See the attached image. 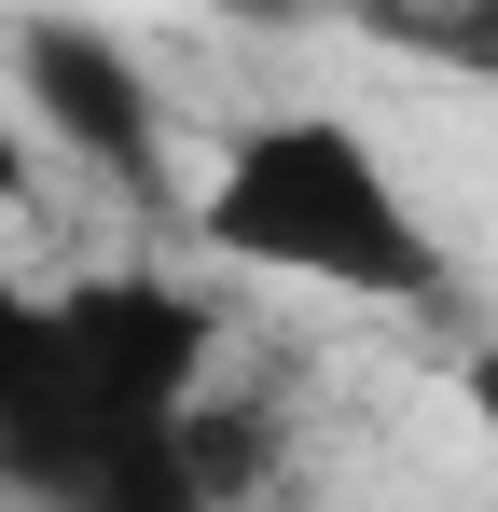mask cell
I'll list each match as a JSON object with an SVG mask.
<instances>
[{
    "label": "cell",
    "instance_id": "cell-2",
    "mask_svg": "<svg viewBox=\"0 0 498 512\" xmlns=\"http://www.w3.org/2000/svg\"><path fill=\"white\" fill-rule=\"evenodd\" d=\"M42 346H56V388L83 416L125 429H180L208 402V360H222V305L194 277H153V263H97L70 291H42Z\"/></svg>",
    "mask_w": 498,
    "mask_h": 512
},
{
    "label": "cell",
    "instance_id": "cell-6",
    "mask_svg": "<svg viewBox=\"0 0 498 512\" xmlns=\"http://www.w3.org/2000/svg\"><path fill=\"white\" fill-rule=\"evenodd\" d=\"M0 194H28V153H14V139H0Z\"/></svg>",
    "mask_w": 498,
    "mask_h": 512
},
{
    "label": "cell",
    "instance_id": "cell-4",
    "mask_svg": "<svg viewBox=\"0 0 498 512\" xmlns=\"http://www.w3.org/2000/svg\"><path fill=\"white\" fill-rule=\"evenodd\" d=\"M42 374H56V346H42V291L0 277V443H14V416L42 402Z\"/></svg>",
    "mask_w": 498,
    "mask_h": 512
},
{
    "label": "cell",
    "instance_id": "cell-1",
    "mask_svg": "<svg viewBox=\"0 0 498 512\" xmlns=\"http://www.w3.org/2000/svg\"><path fill=\"white\" fill-rule=\"evenodd\" d=\"M194 236L249 277H291V291H346V305H443L457 263L429 236L415 180L388 167L374 125H346L319 97L291 111H249L222 139V167L194 180Z\"/></svg>",
    "mask_w": 498,
    "mask_h": 512
},
{
    "label": "cell",
    "instance_id": "cell-3",
    "mask_svg": "<svg viewBox=\"0 0 498 512\" xmlns=\"http://www.w3.org/2000/svg\"><path fill=\"white\" fill-rule=\"evenodd\" d=\"M0 70H14V111L97 167L111 194H166V84L139 70V42L125 28H97V14H28L14 42H0Z\"/></svg>",
    "mask_w": 498,
    "mask_h": 512
},
{
    "label": "cell",
    "instance_id": "cell-5",
    "mask_svg": "<svg viewBox=\"0 0 498 512\" xmlns=\"http://www.w3.org/2000/svg\"><path fill=\"white\" fill-rule=\"evenodd\" d=\"M457 416L498 443V333H471V346H457Z\"/></svg>",
    "mask_w": 498,
    "mask_h": 512
}]
</instances>
